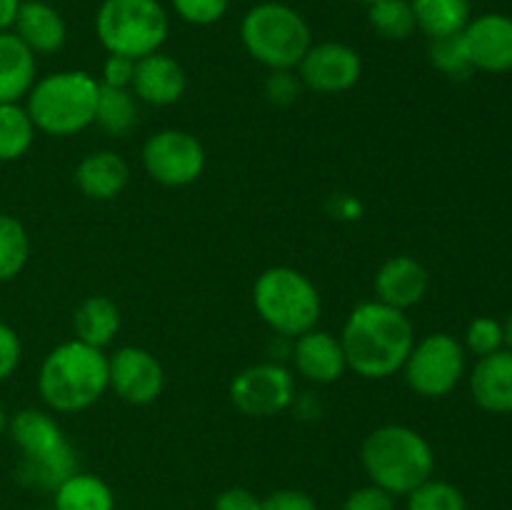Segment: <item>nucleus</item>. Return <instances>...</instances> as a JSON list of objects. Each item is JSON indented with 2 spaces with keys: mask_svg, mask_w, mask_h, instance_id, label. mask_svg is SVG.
I'll use <instances>...</instances> for the list:
<instances>
[{
  "mask_svg": "<svg viewBox=\"0 0 512 510\" xmlns=\"http://www.w3.org/2000/svg\"><path fill=\"white\" fill-rule=\"evenodd\" d=\"M98 95V78L88 70H58L35 80L25 110L38 133L70 138L95 125Z\"/></svg>",
  "mask_w": 512,
  "mask_h": 510,
  "instance_id": "nucleus-4",
  "label": "nucleus"
},
{
  "mask_svg": "<svg viewBox=\"0 0 512 510\" xmlns=\"http://www.w3.org/2000/svg\"><path fill=\"white\" fill-rule=\"evenodd\" d=\"M293 340V368L300 378L315 385H330L343 378L348 360L338 335L313 328Z\"/></svg>",
  "mask_w": 512,
  "mask_h": 510,
  "instance_id": "nucleus-17",
  "label": "nucleus"
},
{
  "mask_svg": "<svg viewBox=\"0 0 512 510\" xmlns=\"http://www.w3.org/2000/svg\"><path fill=\"white\" fill-rule=\"evenodd\" d=\"M300 78L295 70H273L265 80V95L275 105H290L300 95Z\"/></svg>",
  "mask_w": 512,
  "mask_h": 510,
  "instance_id": "nucleus-34",
  "label": "nucleus"
},
{
  "mask_svg": "<svg viewBox=\"0 0 512 510\" xmlns=\"http://www.w3.org/2000/svg\"><path fill=\"white\" fill-rule=\"evenodd\" d=\"M240 43L245 53L270 73L295 70L313 45V30L293 5L263 0L240 20Z\"/></svg>",
  "mask_w": 512,
  "mask_h": 510,
  "instance_id": "nucleus-6",
  "label": "nucleus"
},
{
  "mask_svg": "<svg viewBox=\"0 0 512 510\" xmlns=\"http://www.w3.org/2000/svg\"><path fill=\"white\" fill-rule=\"evenodd\" d=\"M95 35L108 55L140 60L163 50L170 15L160 0H103L95 10Z\"/></svg>",
  "mask_w": 512,
  "mask_h": 510,
  "instance_id": "nucleus-8",
  "label": "nucleus"
},
{
  "mask_svg": "<svg viewBox=\"0 0 512 510\" xmlns=\"http://www.w3.org/2000/svg\"><path fill=\"white\" fill-rule=\"evenodd\" d=\"M140 160L150 180L163 188H188L203 175L208 155L193 133L180 128H163L148 135Z\"/></svg>",
  "mask_w": 512,
  "mask_h": 510,
  "instance_id": "nucleus-10",
  "label": "nucleus"
},
{
  "mask_svg": "<svg viewBox=\"0 0 512 510\" xmlns=\"http://www.w3.org/2000/svg\"><path fill=\"white\" fill-rule=\"evenodd\" d=\"M53 510H115V493L100 475L75 470L53 490Z\"/></svg>",
  "mask_w": 512,
  "mask_h": 510,
  "instance_id": "nucleus-24",
  "label": "nucleus"
},
{
  "mask_svg": "<svg viewBox=\"0 0 512 510\" xmlns=\"http://www.w3.org/2000/svg\"><path fill=\"white\" fill-rule=\"evenodd\" d=\"M20 3H23V0H0V33L13 28Z\"/></svg>",
  "mask_w": 512,
  "mask_h": 510,
  "instance_id": "nucleus-39",
  "label": "nucleus"
},
{
  "mask_svg": "<svg viewBox=\"0 0 512 510\" xmlns=\"http://www.w3.org/2000/svg\"><path fill=\"white\" fill-rule=\"evenodd\" d=\"M470 395L490 415H512V350L478 358L470 370Z\"/></svg>",
  "mask_w": 512,
  "mask_h": 510,
  "instance_id": "nucleus-18",
  "label": "nucleus"
},
{
  "mask_svg": "<svg viewBox=\"0 0 512 510\" xmlns=\"http://www.w3.org/2000/svg\"><path fill=\"white\" fill-rule=\"evenodd\" d=\"M470 68L483 73H510L512 70V15L483 13L470 18L460 33Z\"/></svg>",
  "mask_w": 512,
  "mask_h": 510,
  "instance_id": "nucleus-14",
  "label": "nucleus"
},
{
  "mask_svg": "<svg viewBox=\"0 0 512 510\" xmlns=\"http://www.w3.org/2000/svg\"><path fill=\"white\" fill-rule=\"evenodd\" d=\"M338 338L348 370L363 380H388L403 370L413 350L415 325L405 310L373 298L350 310Z\"/></svg>",
  "mask_w": 512,
  "mask_h": 510,
  "instance_id": "nucleus-1",
  "label": "nucleus"
},
{
  "mask_svg": "<svg viewBox=\"0 0 512 510\" xmlns=\"http://www.w3.org/2000/svg\"><path fill=\"white\" fill-rule=\"evenodd\" d=\"M135 73V60L123 58V55H108L100 70V85H108V88H130Z\"/></svg>",
  "mask_w": 512,
  "mask_h": 510,
  "instance_id": "nucleus-37",
  "label": "nucleus"
},
{
  "mask_svg": "<svg viewBox=\"0 0 512 510\" xmlns=\"http://www.w3.org/2000/svg\"><path fill=\"white\" fill-rule=\"evenodd\" d=\"M170 8L183 23L208 28L228 15L230 0H170Z\"/></svg>",
  "mask_w": 512,
  "mask_h": 510,
  "instance_id": "nucleus-32",
  "label": "nucleus"
},
{
  "mask_svg": "<svg viewBox=\"0 0 512 510\" xmlns=\"http://www.w3.org/2000/svg\"><path fill=\"white\" fill-rule=\"evenodd\" d=\"M15 35L35 55H53L63 50L68 40V25L60 10L45 0H23L13 23Z\"/></svg>",
  "mask_w": 512,
  "mask_h": 510,
  "instance_id": "nucleus-19",
  "label": "nucleus"
},
{
  "mask_svg": "<svg viewBox=\"0 0 512 510\" xmlns=\"http://www.w3.org/2000/svg\"><path fill=\"white\" fill-rule=\"evenodd\" d=\"M375 300L405 310L423 303L430 290V273L413 255H393L378 268L373 280Z\"/></svg>",
  "mask_w": 512,
  "mask_h": 510,
  "instance_id": "nucleus-16",
  "label": "nucleus"
},
{
  "mask_svg": "<svg viewBox=\"0 0 512 510\" xmlns=\"http://www.w3.org/2000/svg\"><path fill=\"white\" fill-rule=\"evenodd\" d=\"M258 510H318V505H315L313 495H308L305 490L280 488L260 498Z\"/></svg>",
  "mask_w": 512,
  "mask_h": 510,
  "instance_id": "nucleus-36",
  "label": "nucleus"
},
{
  "mask_svg": "<svg viewBox=\"0 0 512 510\" xmlns=\"http://www.w3.org/2000/svg\"><path fill=\"white\" fill-rule=\"evenodd\" d=\"M360 463L373 485L405 498L435 473V450L420 430L403 423L378 425L360 445Z\"/></svg>",
  "mask_w": 512,
  "mask_h": 510,
  "instance_id": "nucleus-3",
  "label": "nucleus"
},
{
  "mask_svg": "<svg viewBox=\"0 0 512 510\" xmlns=\"http://www.w3.org/2000/svg\"><path fill=\"white\" fill-rule=\"evenodd\" d=\"M30 258V235L15 215L0 213V283L18 278Z\"/></svg>",
  "mask_w": 512,
  "mask_h": 510,
  "instance_id": "nucleus-27",
  "label": "nucleus"
},
{
  "mask_svg": "<svg viewBox=\"0 0 512 510\" xmlns=\"http://www.w3.org/2000/svg\"><path fill=\"white\" fill-rule=\"evenodd\" d=\"M405 510H468V500L458 485L428 478L405 495Z\"/></svg>",
  "mask_w": 512,
  "mask_h": 510,
  "instance_id": "nucleus-29",
  "label": "nucleus"
},
{
  "mask_svg": "<svg viewBox=\"0 0 512 510\" xmlns=\"http://www.w3.org/2000/svg\"><path fill=\"white\" fill-rule=\"evenodd\" d=\"M130 168L123 155L115 150H95L88 153L75 168V185L88 200H113L128 188Z\"/></svg>",
  "mask_w": 512,
  "mask_h": 510,
  "instance_id": "nucleus-20",
  "label": "nucleus"
},
{
  "mask_svg": "<svg viewBox=\"0 0 512 510\" xmlns=\"http://www.w3.org/2000/svg\"><path fill=\"white\" fill-rule=\"evenodd\" d=\"M230 403L248 418H273L290 408L295 375L283 363H255L230 380Z\"/></svg>",
  "mask_w": 512,
  "mask_h": 510,
  "instance_id": "nucleus-11",
  "label": "nucleus"
},
{
  "mask_svg": "<svg viewBox=\"0 0 512 510\" xmlns=\"http://www.w3.org/2000/svg\"><path fill=\"white\" fill-rule=\"evenodd\" d=\"M38 80V55L13 33H0V103H20Z\"/></svg>",
  "mask_w": 512,
  "mask_h": 510,
  "instance_id": "nucleus-21",
  "label": "nucleus"
},
{
  "mask_svg": "<svg viewBox=\"0 0 512 510\" xmlns=\"http://www.w3.org/2000/svg\"><path fill=\"white\" fill-rule=\"evenodd\" d=\"M395 500L398 498L390 495L388 490L368 483L350 490L348 498L343 500V510H398V503H395Z\"/></svg>",
  "mask_w": 512,
  "mask_h": 510,
  "instance_id": "nucleus-33",
  "label": "nucleus"
},
{
  "mask_svg": "<svg viewBox=\"0 0 512 510\" xmlns=\"http://www.w3.org/2000/svg\"><path fill=\"white\" fill-rule=\"evenodd\" d=\"M503 330H505V348L512 350V313L508 315V320L503 323Z\"/></svg>",
  "mask_w": 512,
  "mask_h": 510,
  "instance_id": "nucleus-40",
  "label": "nucleus"
},
{
  "mask_svg": "<svg viewBox=\"0 0 512 510\" xmlns=\"http://www.w3.org/2000/svg\"><path fill=\"white\" fill-rule=\"evenodd\" d=\"M430 63H433L440 73L448 75V78H465L468 73H473L468 58H465L460 35L430 40Z\"/></svg>",
  "mask_w": 512,
  "mask_h": 510,
  "instance_id": "nucleus-31",
  "label": "nucleus"
},
{
  "mask_svg": "<svg viewBox=\"0 0 512 510\" xmlns=\"http://www.w3.org/2000/svg\"><path fill=\"white\" fill-rule=\"evenodd\" d=\"M465 353L475 355V358H485V355H493L498 350L505 348V330L503 323L498 318H490V315H478L468 323L463 340Z\"/></svg>",
  "mask_w": 512,
  "mask_h": 510,
  "instance_id": "nucleus-30",
  "label": "nucleus"
},
{
  "mask_svg": "<svg viewBox=\"0 0 512 510\" xmlns=\"http://www.w3.org/2000/svg\"><path fill=\"white\" fill-rule=\"evenodd\" d=\"M303 88L318 95H340L363 78V58L358 50L340 40L313 43L295 68Z\"/></svg>",
  "mask_w": 512,
  "mask_h": 510,
  "instance_id": "nucleus-12",
  "label": "nucleus"
},
{
  "mask_svg": "<svg viewBox=\"0 0 512 510\" xmlns=\"http://www.w3.org/2000/svg\"><path fill=\"white\" fill-rule=\"evenodd\" d=\"M368 23L383 40H408L415 33V15L410 0H378L368 5Z\"/></svg>",
  "mask_w": 512,
  "mask_h": 510,
  "instance_id": "nucleus-28",
  "label": "nucleus"
},
{
  "mask_svg": "<svg viewBox=\"0 0 512 510\" xmlns=\"http://www.w3.org/2000/svg\"><path fill=\"white\" fill-rule=\"evenodd\" d=\"M140 103L130 88H108L100 85L95 125L113 138H128L138 128Z\"/></svg>",
  "mask_w": 512,
  "mask_h": 510,
  "instance_id": "nucleus-25",
  "label": "nucleus"
},
{
  "mask_svg": "<svg viewBox=\"0 0 512 510\" xmlns=\"http://www.w3.org/2000/svg\"><path fill=\"white\" fill-rule=\"evenodd\" d=\"M5 430H8V415H5L3 403H0V438L5 435Z\"/></svg>",
  "mask_w": 512,
  "mask_h": 510,
  "instance_id": "nucleus-41",
  "label": "nucleus"
},
{
  "mask_svg": "<svg viewBox=\"0 0 512 510\" xmlns=\"http://www.w3.org/2000/svg\"><path fill=\"white\" fill-rule=\"evenodd\" d=\"M185 88H188V75H185V68L173 55L158 50V53L135 60L130 90L138 98V103L153 105V108H168V105H175L183 98Z\"/></svg>",
  "mask_w": 512,
  "mask_h": 510,
  "instance_id": "nucleus-15",
  "label": "nucleus"
},
{
  "mask_svg": "<svg viewBox=\"0 0 512 510\" xmlns=\"http://www.w3.org/2000/svg\"><path fill=\"white\" fill-rule=\"evenodd\" d=\"M38 393L53 413L93 408L108 393V353L78 338L55 345L40 363Z\"/></svg>",
  "mask_w": 512,
  "mask_h": 510,
  "instance_id": "nucleus-2",
  "label": "nucleus"
},
{
  "mask_svg": "<svg viewBox=\"0 0 512 510\" xmlns=\"http://www.w3.org/2000/svg\"><path fill=\"white\" fill-rule=\"evenodd\" d=\"M253 305L265 325L283 338L318 328L323 300L313 280L290 265L265 268L253 283Z\"/></svg>",
  "mask_w": 512,
  "mask_h": 510,
  "instance_id": "nucleus-7",
  "label": "nucleus"
},
{
  "mask_svg": "<svg viewBox=\"0 0 512 510\" xmlns=\"http://www.w3.org/2000/svg\"><path fill=\"white\" fill-rule=\"evenodd\" d=\"M165 368L148 348L123 345L108 355V390L123 403L150 405L163 395Z\"/></svg>",
  "mask_w": 512,
  "mask_h": 510,
  "instance_id": "nucleus-13",
  "label": "nucleus"
},
{
  "mask_svg": "<svg viewBox=\"0 0 512 510\" xmlns=\"http://www.w3.org/2000/svg\"><path fill=\"white\" fill-rule=\"evenodd\" d=\"M468 353L463 343L450 333H430L415 340L403 363V378L415 395L428 400L445 398L465 378Z\"/></svg>",
  "mask_w": 512,
  "mask_h": 510,
  "instance_id": "nucleus-9",
  "label": "nucleus"
},
{
  "mask_svg": "<svg viewBox=\"0 0 512 510\" xmlns=\"http://www.w3.org/2000/svg\"><path fill=\"white\" fill-rule=\"evenodd\" d=\"M410 5H413L415 28L430 40L460 35L473 18L470 0H410Z\"/></svg>",
  "mask_w": 512,
  "mask_h": 510,
  "instance_id": "nucleus-23",
  "label": "nucleus"
},
{
  "mask_svg": "<svg viewBox=\"0 0 512 510\" xmlns=\"http://www.w3.org/2000/svg\"><path fill=\"white\" fill-rule=\"evenodd\" d=\"M35 125L23 103H0V160H20L35 143Z\"/></svg>",
  "mask_w": 512,
  "mask_h": 510,
  "instance_id": "nucleus-26",
  "label": "nucleus"
},
{
  "mask_svg": "<svg viewBox=\"0 0 512 510\" xmlns=\"http://www.w3.org/2000/svg\"><path fill=\"white\" fill-rule=\"evenodd\" d=\"M258 505L260 498L253 490L233 485V488H225L223 493H218L213 510H258Z\"/></svg>",
  "mask_w": 512,
  "mask_h": 510,
  "instance_id": "nucleus-38",
  "label": "nucleus"
},
{
  "mask_svg": "<svg viewBox=\"0 0 512 510\" xmlns=\"http://www.w3.org/2000/svg\"><path fill=\"white\" fill-rule=\"evenodd\" d=\"M358 3H363V5H373V3H378V0H358Z\"/></svg>",
  "mask_w": 512,
  "mask_h": 510,
  "instance_id": "nucleus-42",
  "label": "nucleus"
},
{
  "mask_svg": "<svg viewBox=\"0 0 512 510\" xmlns=\"http://www.w3.org/2000/svg\"><path fill=\"white\" fill-rule=\"evenodd\" d=\"M120 323H123L120 308L108 295H90L73 313L75 338L100 350L113 343L115 335L120 333Z\"/></svg>",
  "mask_w": 512,
  "mask_h": 510,
  "instance_id": "nucleus-22",
  "label": "nucleus"
},
{
  "mask_svg": "<svg viewBox=\"0 0 512 510\" xmlns=\"http://www.w3.org/2000/svg\"><path fill=\"white\" fill-rule=\"evenodd\" d=\"M8 433L20 450V480L53 493L78 470L75 448L58 420L38 408H23L8 420Z\"/></svg>",
  "mask_w": 512,
  "mask_h": 510,
  "instance_id": "nucleus-5",
  "label": "nucleus"
},
{
  "mask_svg": "<svg viewBox=\"0 0 512 510\" xmlns=\"http://www.w3.org/2000/svg\"><path fill=\"white\" fill-rule=\"evenodd\" d=\"M20 360H23V343L15 328L0 320V383L10 378L18 370Z\"/></svg>",
  "mask_w": 512,
  "mask_h": 510,
  "instance_id": "nucleus-35",
  "label": "nucleus"
}]
</instances>
